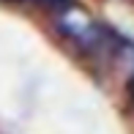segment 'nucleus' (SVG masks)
Segmentation results:
<instances>
[{"instance_id": "f257e3e1", "label": "nucleus", "mask_w": 134, "mask_h": 134, "mask_svg": "<svg viewBox=\"0 0 134 134\" xmlns=\"http://www.w3.org/2000/svg\"><path fill=\"white\" fill-rule=\"evenodd\" d=\"M129 96H131V101H134V77H131V82H129Z\"/></svg>"}]
</instances>
